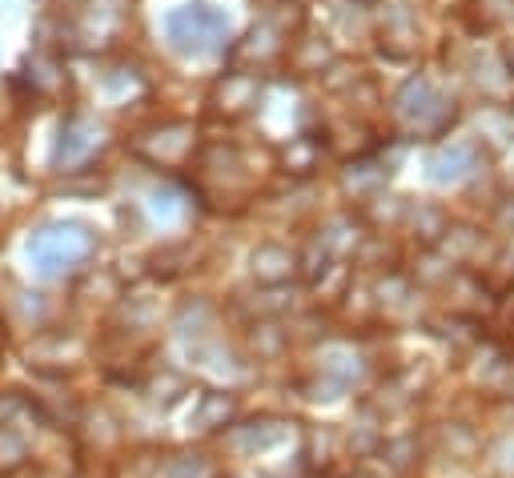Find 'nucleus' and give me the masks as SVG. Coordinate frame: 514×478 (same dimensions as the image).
Wrapping results in <instances>:
<instances>
[{"label":"nucleus","mask_w":514,"mask_h":478,"mask_svg":"<svg viewBox=\"0 0 514 478\" xmlns=\"http://www.w3.org/2000/svg\"><path fill=\"white\" fill-rule=\"evenodd\" d=\"M29 254L37 258L41 274H57L61 266L69 270L77 258L89 254V233L77 229V225H57V229H45L41 237H33Z\"/></svg>","instance_id":"obj_3"},{"label":"nucleus","mask_w":514,"mask_h":478,"mask_svg":"<svg viewBox=\"0 0 514 478\" xmlns=\"http://www.w3.org/2000/svg\"><path fill=\"white\" fill-rule=\"evenodd\" d=\"M65 137H69V149H61L65 161H81V157H89V153L101 145V133H97L93 125H85V121H73V125L65 129Z\"/></svg>","instance_id":"obj_4"},{"label":"nucleus","mask_w":514,"mask_h":478,"mask_svg":"<svg viewBox=\"0 0 514 478\" xmlns=\"http://www.w3.org/2000/svg\"><path fill=\"white\" fill-rule=\"evenodd\" d=\"M398 117L418 133H442L446 121L454 117V109L430 81H410L398 97Z\"/></svg>","instance_id":"obj_2"},{"label":"nucleus","mask_w":514,"mask_h":478,"mask_svg":"<svg viewBox=\"0 0 514 478\" xmlns=\"http://www.w3.org/2000/svg\"><path fill=\"white\" fill-rule=\"evenodd\" d=\"M165 33L173 41L177 53H189V57H205V53H217L225 41H229V17L213 5H185L177 13H169L165 21Z\"/></svg>","instance_id":"obj_1"}]
</instances>
